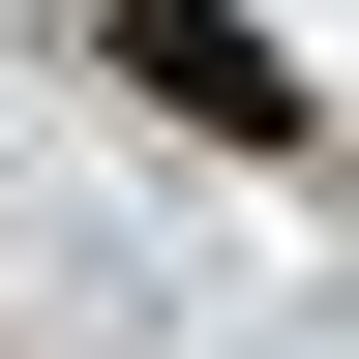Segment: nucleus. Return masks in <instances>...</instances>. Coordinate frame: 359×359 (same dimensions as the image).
<instances>
[{"label":"nucleus","instance_id":"nucleus-1","mask_svg":"<svg viewBox=\"0 0 359 359\" xmlns=\"http://www.w3.org/2000/svg\"><path fill=\"white\" fill-rule=\"evenodd\" d=\"M120 90H150V120H210V150H269V180H299V150H330V90H299V60H269V30H240V0H120Z\"/></svg>","mask_w":359,"mask_h":359}]
</instances>
